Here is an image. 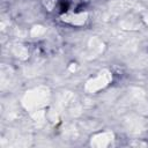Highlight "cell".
Wrapping results in <instances>:
<instances>
[{
	"mask_svg": "<svg viewBox=\"0 0 148 148\" xmlns=\"http://www.w3.org/2000/svg\"><path fill=\"white\" fill-rule=\"evenodd\" d=\"M49 91L46 88H36L25 94L23 98V105L35 116L40 112V109L47 104Z\"/></svg>",
	"mask_w": 148,
	"mask_h": 148,
	"instance_id": "cell-1",
	"label": "cell"
},
{
	"mask_svg": "<svg viewBox=\"0 0 148 148\" xmlns=\"http://www.w3.org/2000/svg\"><path fill=\"white\" fill-rule=\"evenodd\" d=\"M111 80H112V74H111L109 71L104 69V71H102L101 73H98L97 76L90 79V80L86 83L84 89H86V91H88V92H96V91L103 89L104 87H106V86L111 82Z\"/></svg>",
	"mask_w": 148,
	"mask_h": 148,
	"instance_id": "cell-2",
	"label": "cell"
},
{
	"mask_svg": "<svg viewBox=\"0 0 148 148\" xmlns=\"http://www.w3.org/2000/svg\"><path fill=\"white\" fill-rule=\"evenodd\" d=\"M113 140V133L111 132H103L99 134H96L91 138L90 145L92 147H97V148H103V147H108Z\"/></svg>",
	"mask_w": 148,
	"mask_h": 148,
	"instance_id": "cell-3",
	"label": "cell"
},
{
	"mask_svg": "<svg viewBox=\"0 0 148 148\" xmlns=\"http://www.w3.org/2000/svg\"><path fill=\"white\" fill-rule=\"evenodd\" d=\"M87 17H88L87 13H75V14L67 13L61 16V20L74 25H81L87 21Z\"/></svg>",
	"mask_w": 148,
	"mask_h": 148,
	"instance_id": "cell-4",
	"label": "cell"
}]
</instances>
